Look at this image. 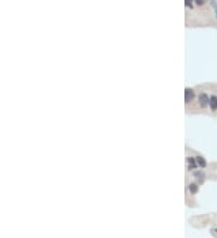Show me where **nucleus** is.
I'll list each match as a JSON object with an SVG mask.
<instances>
[{
    "mask_svg": "<svg viewBox=\"0 0 217 238\" xmlns=\"http://www.w3.org/2000/svg\"><path fill=\"white\" fill-rule=\"evenodd\" d=\"M199 104H200V106H201V107H204V108L210 104V100H209V98H207V95H206V94H204V93H203V94H200V95H199Z\"/></svg>",
    "mask_w": 217,
    "mask_h": 238,
    "instance_id": "f257e3e1",
    "label": "nucleus"
},
{
    "mask_svg": "<svg viewBox=\"0 0 217 238\" xmlns=\"http://www.w3.org/2000/svg\"><path fill=\"white\" fill-rule=\"evenodd\" d=\"M193 98H194V93H193V90H192V89H189V88H187V89L185 90V100H186V102L192 101V100H193Z\"/></svg>",
    "mask_w": 217,
    "mask_h": 238,
    "instance_id": "f03ea898",
    "label": "nucleus"
},
{
    "mask_svg": "<svg viewBox=\"0 0 217 238\" xmlns=\"http://www.w3.org/2000/svg\"><path fill=\"white\" fill-rule=\"evenodd\" d=\"M210 106L212 110H217V96H212L210 99Z\"/></svg>",
    "mask_w": 217,
    "mask_h": 238,
    "instance_id": "7ed1b4c3",
    "label": "nucleus"
},
{
    "mask_svg": "<svg viewBox=\"0 0 217 238\" xmlns=\"http://www.w3.org/2000/svg\"><path fill=\"white\" fill-rule=\"evenodd\" d=\"M188 165H189V170H193L197 167V164H195V159L193 157H189L188 159Z\"/></svg>",
    "mask_w": 217,
    "mask_h": 238,
    "instance_id": "20e7f679",
    "label": "nucleus"
},
{
    "mask_svg": "<svg viewBox=\"0 0 217 238\" xmlns=\"http://www.w3.org/2000/svg\"><path fill=\"white\" fill-rule=\"evenodd\" d=\"M195 160H197V163H198V165H199L200 167H205V166H206V163H205V160H204L203 157L198 156V157L195 159Z\"/></svg>",
    "mask_w": 217,
    "mask_h": 238,
    "instance_id": "39448f33",
    "label": "nucleus"
},
{
    "mask_svg": "<svg viewBox=\"0 0 217 238\" xmlns=\"http://www.w3.org/2000/svg\"><path fill=\"white\" fill-rule=\"evenodd\" d=\"M189 191H191V194H195V192L198 191L197 184H191V185H189Z\"/></svg>",
    "mask_w": 217,
    "mask_h": 238,
    "instance_id": "423d86ee",
    "label": "nucleus"
},
{
    "mask_svg": "<svg viewBox=\"0 0 217 238\" xmlns=\"http://www.w3.org/2000/svg\"><path fill=\"white\" fill-rule=\"evenodd\" d=\"M195 3H197L198 5H203V4H204V0H195Z\"/></svg>",
    "mask_w": 217,
    "mask_h": 238,
    "instance_id": "0eeeda50",
    "label": "nucleus"
}]
</instances>
